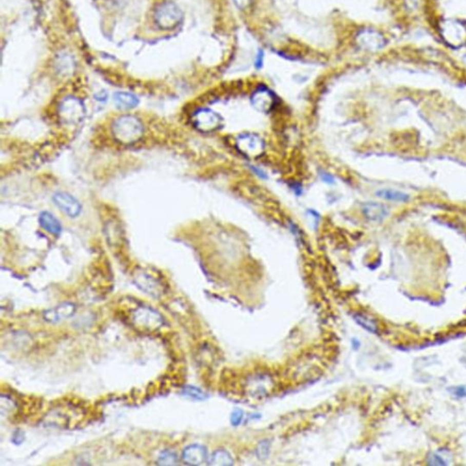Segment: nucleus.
Returning <instances> with one entry per match:
<instances>
[{
  "mask_svg": "<svg viewBox=\"0 0 466 466\" xmlns=\"http://www.w3.org/2000/svg\"><path fill=\"white\" fill-rule=\"evenodd\" d=\"M237 148L247 157L257 158L264 152L265 143L258 135L242 134L238 137Z\"/></svg>",
  "mask_w": 466,
  "mask_h": 466,
  "instance_id": "nucleus-6",
  "label": "nucleus"
},
{
  "mask_svg": "<svg viewBox=\"0 0 466 466\" xmlns=\"http://www.w3.org/2000/svg\"><path fill=\"white\" fill-rule=\"evenodd\" d=\"M208 459V452L203 445L191 444L186 447L182 453L183 462L189 465H200Z\"/></svg>",
  "mask_w": 466,
  "mask_h": 466,
  "instance_id": "nucleus-11",
  "label": "nucleus"
},
{
  "mask_svg": "<svg viewBox=\"0 0 466 466\" xmlns=\"http://www.w3.org/2000/svg\"><path fill=\"white\" fill-rule=\"evenodd\" d=\"M321 178H322V181L326 182V183H329V184H334V179L332 175H329V173H326L323 171V172L321 173Z\"/></svg>",
  "mask_w": 466,
  "mask_h": 466,
  "instance_id": "nucleus-24",
  "label": "nucleus"
},
{
  "mask_svg": "<svg viewBox=\"0 0 466 466\" xmlns=\"http://www.w3.org/2000/svg\"><path fill=\"white\" fill-rule=\"evenodd\" d=\"M134 282L145 294H149L152 297H161L164 293V288L161 281L144 270H139L134 274Z\"/></svg>",
  "mask_w": 466,
  "mask_h": 466,
  "instance_id": "nucleus-7",
  "label": "nucleus"
},
{
  "mask_svg": "<svg viewBox=\"0 0 466 466\" xmlns=\"http://www.w3.org/2000/svg\"><path fill=\"white\" fill-rule=\"evenodd\" d=\"M362 213L369 221H382L387 217L388 209L379 202H366L362 205Z\"/></svg>",
  "mask_w": 466,
  "mask_h": 466,
  "instance_id": "nucleus-12",
  "label": "nucleus"
},
{
  "mask_svg": "<svg viewBox=\"0 0 466 466\" xmlns=\"http://www.w3.org/2000/svg\"><path fill=\"white\" fill-rule=\"evenodd\" d=\"M376 196L384 200L395 202H406L409 200V195L396 189H383L378 190Z\"/></svg>",
  "mask_w": 466,
  "mask_h": 466,
  "instance_id": "nucleus-16",
  "label": "nucleus"
},
{
  "mask_svg": "<svg viewBox=\"0 0 466 466\" xmlns=\"http://www.w3.org/2000/svg\"><path fill=\"white\" fill-rule=\"evenodd\" d=\"M242 418H243V413H242V411L240 410V409L233 411L231 416H230V422H231V424H232L233 426L239 425V424L241 423V421H242Z\"/></svg>",
  "mask_w": 466,
  "mask_h": 466,
  "instance_id": "nucleus-22",
  "label": "nucleus"
},
{
  "mask_svg": "<svg viewBox=\"0 0 466 466\" xmlns=\"http://www.w3.org/2000/svg\"><path fill=\"white\" fill-rule=\"evenodd\" d=\"M234 1H235V3H236L239 7H241V8L245 7L247 3L249 2V0H234Z\"/></svg>",
  "mask_w": 466,
  "mask_h": 466,
  "instance_id": "nucleus-25",
  "label": "nucleus"
},
{
  "mask_svg": "<svg viewBox=\"0 0 466 466\" xmlns=\"http://www.w3.org/2000/svg\"><path fill=\"white\" fill-rule=\"evenodd\" d=\"M53 201L56 207L69 217L76 218L81 214V203L69 193H56L53 197Z\"/></svg>",
  "mask_w": 466,
  "mask_h": 466,
  "instance_id": "nucleus-8",
  "label": "nucleus"
},
{
  "mask_svg": "<svg viewBox=\"0 0 466 466\" xmlns=\"http://www.w3.org/2000/svg\"><path fill=\"white\" fill-rule=\"evenodd\" d=\"M181 393H182L183 395L191 398V399H194V400H200V401H201V400H204V399L207 398V395H206L205 393L203 391H201V389H199L197 387H194V386H185L181 391Z\"/></svg>",
  "mask_w": 466,
  "mask_h": 466,
  "instance_id": "nucleus-19",
  "label": "nucleus"
},
{
  "mask_svg": "<svg viewBox=\"0 0 466 466\" xmlns=\"http://www.w3.org/2000/svg\"><path fill=\"white\" fill-rule=\"evenodd\" d=\"M114 101L116 107L122 109H129L135 108L139 104L137 96L131 93L116 92L114 95Z\"/></svg>",
  "mask_w": 466,
  "mask_h": 466,
  "instance_id": "nucleus-14",
  "label": "nucleus"
},
{
  "mask_svg": "<svg viewBox=\"0 0 466 466\" xmlns=\"http://www.w3.org/2000/svg\"><path fill=\"white\" fill-rule=\"evenodd\" d=\"M427 463L434 466H444L448 464V462H446L445 458H443V456H442L441 454H437V453H433V454H430L428 455Z\"/></svg>",
  "mask_w": 466,
  "mask_h": 466,
  "instance_id": "nucleus-21",
  "label": "nucleus"
},
{
  "mask_svg": "<svg viewBox=\"0 0 466 466\" xmlns=\"http://www.w3.org/2000/svg\"><path fill=\"white\" fill-rule=\"evenodd\" d=\"M452 394L457 396V397H465L466 396V388L463 387V386H457V387H454L450 389Z\"/></svg>",
  "mask_w": 466,
  "mask_h": 466,
  "instance_id": "nucleus-23",
  "label": "nucleus"
},
{
  "mask_svg": "<svg viewBox=\"0 0 466 466\" xmlns=\"http://www.w3.org/2000/svg\"><path fill=\"white\" fill-rule=\"evenodd\" d=\"M85 108L80 100L73 96L65 98L59 107L61 121L69 124L79 123L84 118Z\"/></svg>",
  "mask_w": 466,
  "mask_h": 466,
  "instance_id": "nucleus-4",
  "label": "nucleus"
},
{
  "mask_svg": "<svg viewBox=\"0 0 466 466\" xmlns=\"http://www.w3.org/2000/svg\"><path fill=\"white\" fill-rule=\"evenodd\" d=\"M251 103L259 111L269 112L275 105V96L269 89L261 88L254 93L251 96Z\"/></svg>",
  "mask_w": 466,
  "mask_h": 466,
  "instance_id": "nucleus-9",
  "label": "nucleus"
},
{
  "mask_svg": "<svg viewBox=\"0 0 466 466\" xmlns=\"http://www.w3.org/2000/svg\"><path fill=\"white\" fill-rule=\"evenodd\" d=\"M183 14L177 5L170 1H167L158 7L155 11V21L159 28L164 30H169L177 28L181 24Z\"/></svg>",
  "mask_w": 466,
  "mask_h": 466,
  "instance_id": "nucleus-3",
  "label": "nucleus"
},
{
  "mask_svg": "<svg viewBox=\"0 0 466 466\" xmlns=\"http://www.w3.org/2000/svg\"><path fill=\"white\" fill-rule=\"evenodd\" d=\"M269 448H270V443L268 440H264L260 442L258 444L257 450H256L258 457L261 458V460L267 458L269 456Z\"/></svg>",
  "mask_w": 466,
  "mask_h": 466,
  "instance_id": "nucleus-20",
  "label": "nucleus"
},
{
  "mask_svg": "<svg viewBox=\"0 0 466 466\" xmlns=\"http://www.w3.org/2000/svg\"><path fill=\"white\" fill-rule=\"evenodd\" d=\"M253 169H254V172L256 173V174H257V175H259V176H260V177H261V178L267 177V176H266L265 173L263 172V171H262V170H261V169H257V168H253Z\"/></svg>",
  "mask_w": 466,
  "mask_h": 466,
  "instance_id": "nucleus-26",
  "label": "nucleus"
},
{
  "mask_svg": "<svg viewBox=\"0 0 466 466\" xmlns=\"http://www.w3.org/2000/svg\"><path fill=\"white\" fill-rule=\"evenodd\" d=\"M179 462L177 454H175L172 451H163L161 452L159 458H158V463L161 465H174L177 464Z\"/></svg>",
  "mask_w": 466,
  "mask_h": 466,
  "instance_id": "nucleus-18",
  "label": "nucleus"
},
{
  "mask_svg": "<svg viewBox=\"0 0 466 466\" xmlns=\"http://www.w3.org/2000/svg\"><path fill=\"white\" fill-rule=\"evenodd\" d=\"M76 312V306L71 302H64L44 313V319L48 322H59L73 316Z\"/></svg>",
  "mask_w": 466,
  "mask_h": 466,
  "instance_id": "nucleus-10",
  "label": "nucleus"
},
{
  "mask_svg": "<svg viewBox=\"0 0 466 466\" xmlns=\"http://www.w3.org/2000/svg\"><path fill=\"white\" fill-rule=\"evenodd\" d=\"M222 121L221 115L209 109H199L193 114V125L202 132H212L221 129Z\"/></svg>",
  "mask_w": 466,
  "mask_h": 466,
  "instance_id": "nucleus-5",
  "label": "nucleus"
},
{
  "mask_svg": "<svg viewBox=\"0 0 466 466\" xmlns=\"http://www.w3.org/2000/svg\"><path fill=\"white\" fill-rule=\"evenodd\" d=\"M111 131L118 142L125 145L134 144L143 137L144 126L137 116L123 115L114 121Z\"/></svg>",
  "mask_w": 466,
  "mask_h": 466,
  "instance_id": "nucleus-1",
  "label": "nucleus"
},
{
  "mask_svg": "<svg viewBox=\"0 0 466 466\" xmlns=\"http://www.w3.org/2000/svg\"><path fill=\"white\" fill-rule=\"evenodd\" d=\"M208 464L212 466L232 465L233 458L227 451L217 450L209 457Z\"/></svg>",
  "mask_w": 466,
  "mask_h": 466,
  "instance_id": "nucleus-15",
  "label": "nucleus"
},
{
  "mask_svg": "<svg viewBox=\"0 0 466 466\" xmlns=\"http://www.w3.org/2000/svg\"><path fill=\"white\" fill-rule=\"evenodd\" d=\"M40 223L45 230L51 233L53 235H59L61 232L62 229L61 224L51 213L48 211L41 213L40 216Z\"/></svg>",
  "mask_w": 466,
  "mask_h": 466,
  "instance_id": "nucleus-13",
  "label": "nucleus"
},
{
  "mask_svg": "<svg viewBox=\"0 0 466 466\" xmlns=\"http://www.w3.org/2000/svg\"><path fill=\"white\" fill-rule=\"evenodd\" d=\"M131 321L135 327L145 332H155L164 325V319L157 310L149 307H139L132 313Z\"/></svg>",
  "mask_w": 466,
  "mask_h": 466,
  "instance_id": "nucleus-2",
  "label": "nucleus"
},
{
  "mask_svg": "<svg viewBox=\"0 0 466 466\" xmlns=\"http://www.w3.org/2000/svg\"><path fill=\"white\" fill-rule=\"evenodd\" d=\"M262 57H263V54H262V52H260V55H258L257 62H256V67L257 68L261 67V64H262Z\"/></svg>",
  "mask_w": 466,
  "mask_h": 466,
  "instance_id": "nucleus-27",
  "label": "nucleus"
},
{
  "mask_svg": "<svg viewBox=\"0 0 466 466\" xmlns=\"http://www.w3.org/2000/svg\"><path fill=\"white\" fill-rule=\"evenodd\" d=\"M354 318L355 322H357L358 324H360L362 327H363L364 329L369 331L370 333H373V334H377V325L373 320H371L369 318L366 317V316L362 315V314H355Z\"/></svg>",
  "mask_w": 466,
  "mask_h": 466,
  "instance_id": "nucleus-17",
  "label": "nucleus"
}]
</instances>
